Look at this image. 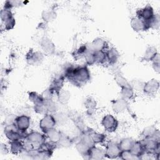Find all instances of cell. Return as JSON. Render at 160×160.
<instances>
[{
    "label": "cell",
    "mask_w": 160,
    "mask_h": 160,
    "mask_svg": "<svg viewBox=\"0 0 160 160\" xmlns=\"http://www.w3.org/2000/svg\"><path fill=\"white\" fill-rule=\"evenodd\" d=\"M91 79V73L87 66H75L71 77L68 79L72 84L81 86Z\"/></svg>",
    "instance_id": "1"
},
{
    "label": "cell",
    "mask_w": 160,
    "mask_h": 160,
    "mask_svg": "<svg viewBox=\"0 0 160 160\" xmlns=\"http://www.w3.org/2000/svg\"><path fill=\"white\" fill-rule=\"evenodd\" d=\"M57 148L56 144L46 141L37 148L38 152L36 159H49L52 156L54 150Z\"/></svg>",
    "instance_id": "2"
},
{
    "label": "cell",
    "mask_w": 160,
    "mask_h": 160,
    "mask_svg": "<svg viewBox=\"0 0 160 160\" xmlns=\"http://www.w3.org/2000/svg\"><path fill=\"white\" fill-rule=\"evenodd\" d=\"M0 19L4 30H11L15 26L16 20L11 9L2 8L0 11Z\"/></svg>",
    "instance_id": "3"
},
{
    "label": "cell",
    "mask_w": 160,
    "mask_h": 160,
    "mask_svg": "<svg viewBox=\"0 0 160 160\" xmlns=\"http://www.w3.org/2000/svg\"><path fill=\"white\" fill-rule=\"evenodd\" d=\"M101 124L106 132H114L118 128L119 121L113 115L108 114L103 116Z\"/></svg>",
    "instance_id": "4"
},
{
    "label": "cell",
    "mask_w": 160,
    "mask_h": 160,
    "mask_svg": "<svg viewBox=\"0 0 160 160\" xmlns=\"http://www.w3.org/2000/svg\"><path fill=\"white\" fill-rule=\"evenodd\" d=\"M4 134L9 141L24 140L26 135V134L18 131L15 127L14 123L6 126V127L4 128Z\"/></svg>",
    "instance_id": "5"
},
{
    "label": "cell",
    "mask_w": 160,
    "mask_h": 160,
    "mask_svg": "<svg viewBox=\"0 0 160 160\" xmlns=\"http://www.w3.org/2000/svg\"><path fill=\"white\" fill-rule=\"evenodd\" d=\"M56 124L54 115L51 113H48L44 115L39 122V128L44 134L49 130L54 128Z\"/></svg>",
    "instance_id": "6"
},
{
    "label": "cell",
    "mask_w": 160,
    "mask_h": 160,
    "mask_svg": "<svg viewBox=\"0 0 160 160\" xmlns=\"http://www.w3.org/2000/svg\"><path fill=\"white\" fill-rule=\"evenodd\" d=\"M47 138L44 133L38 131H31L26 134L24 140L29 142L34 148H38L42 143L45 142Z\"/></svg>",
    "instance_id": "7"
},
{
    "label": "cell",
    "mask_w": 160,
    "mask_h": 160,
    "mask_svg": "<svg viewBox=\"0 0 160 160\" xmlns=\"http://www.w3.org/2000/svg\"><path fill=\"white\" fill-rule=\"evenodd\" d=\"M14 124L18 131L26 133L31 125V118L24 114L19 115L15 117Z\"/></svg>",
    "instance_id": "8"
},
{
    "label": "cell",
    "mask_w": 160,
    "mask_h": 160,
    "mask_svg": "<svg viewBox=\"0 0 160 160\" xmlns=\"http://www.w3.org/2000/svg\"><path fill=\"white\" fill-rule=\"evenodd\" d=\"M44 58V54L39 51H34L31 49L26 54V60L28 64L38 66L42 63Z\"/></svg>",
    "instance_id": "9"
},
{
    "label": "cell",
    "mask_w": 160,
    "mask_h": 160,
    "mask_svg": "<svg viewBox=\"0 0 160 160\" xmlns=\"http://www.w3.org/2000/svg\"><path fill=\"white\" fill-rule=\"evenodd\" d=\"M144 151L154 152L157 154H160V142L152 138H143L140 140Z\"/></svg>",
    "instance_id": "10"
},
{
    "label": "cell",
    "mask_w": 160,
    "mask_h": 160,
    "mask_svg": "<svg viewBox=\"0 0 160 160\" xmlns=\"http://www.w3.org/2000/svg\"><path fill=\"white\" fill-rule=\"evenodd\" d=\"M154 15L155 13L154 9L149 4H147L145 7L141 8L140 9H138L136 11V17L141 19L144 22L148 23V24L149 22L154 18Z\"/></svg>",
    "instance_id": "11"
},
{
    "label": "cell",
    "mask_w": 160,
    "mask_h": 160,
    "mask_svg": "<svg viewBox=\"0 0 160 160\" xmlns=\"http://www.w3.org/2000/svg\"><path fill=\"white\" fill-rule=\"evenodd\" d=\"M105 158L108 159L119 158L121 150L118 143L110 142L107 144L105 148Z\"/></svg>",
    "instance_id": "12"
},
{
    "label": "cell",
    "mask_w": 160,
    "mask_h": 160,
    "mask_svg": "<svg viewBox=\"0 0 160 160\" xmlns=\"http://www.w3.org/2000/svg\"><path fill=\"white\" fill-rule=\"evenodd\" d=\"M159 89V82L156 79H151L144 82L142 91L148 96L154 95Z\"/></svg>",
    "instance_id": "13"
},
{
    "label": "cell",
    "mask_w": 160,
    "mask_h": 160,
    "mask_svg": "<svg viewBox=\"0 0 160 160\" xmlns=\"http://www.w3.org/2000/svg\"><path fill=\"white\" fill-rule=\"evenodd\" d=\"M40 46L43 52L47 55H52L55 53L56 46L52 41L48 37H43L40 41Z\"/></svg>",
    "instance_id": "14"
},
{
    "label": "cell",
    "mask_w": 160,
    "mask_h": 160,
    "mask_svg": "<svg viewBox=\"0 0 160 160\" xmlns=\"http://www.w3.org/2000/svg\"><path fill=\"white\" fill-rule=\"evenodd\" d=\"M112 109L115 113H121L129 109V103L128 100L120 98L111 101Z\"/></svg>",
    "instance_id": "15"
},
{
    "label": "cell",
    "mask_w": 160,
    "mask_h": 160,
    "mask_svg": "<svg viewBox=\"0 0 160 160\" xmlns=\"http://www.w3.org/2000/svg\"><path fill=\"white\" fill-rule=\"evenodd\" d=\"M88 46V49L93 52L106 51L108 49V43L105 40L101 38L94 39Z\"/></svg>",
    "instance_id": "16"
},
{
    "label": "cell",
    "mask_w": 160,
    "mask_h": 160,
    "mask_svg": "<svg viewBox=\"0 0 160 160\" xmlns=\"http://www.w3.org/2000/svg\"><path fill=\"white\" fill-rule=\"evenodd\" d=\"M65 77L63 74H58L56 75L52 79L49 88L54 91V94L57 95V94L62 89Z\"/></svg>",
    "instance_id": "17"
},
{
    "label": "cell",
    "mask_w": 160,
    "mask_h": 160,
    "mask_svg": "<svg viewBox=\"0 0 160 160\" xmlns=\"http://www.w3.org/2000/svg\"><path fill=\"white\" fill-rule=\"evenodd\" d=\"M85 131L89 134L91 140L94 145L98 144H102L104 142H105L106 139V134L103 133L98 132L91 128H88L87 129H85Z\"/></svg>",
    "instance_id": "18"
},
{
    "label": "cell",
    "mask_w": 160,
    "mask_h": 160,
    "mask_svg": "<svg viewBox=\"0 0 160 160\" xmlns=\"http://www.w3.org/2000/svg\"><path fill=\"white\" fill-rule=\"evenodd\" d=\"M130 24L132 29L136 32L144 31L149 29L148 23L144 22L143 20L136 16L131 19Z\"/></svg>",
    "instance_id": "19"
},
{
    "label": "cell",
    "mask_w": 160,
    "mask_h": 160,
    "mask_svg": "<svg viewBox=\"0 0 160 160\" xmlns=\"http://www.w3.org/2000/svg\"><path fill=\"white\" fill-rule=\"evenodd\" d=\"M105 158V150L101 148L93 145L90 148L88 159L100 160Z\"/></svg>",
    "instance_id": "20"
},
{
    "label": "cell",
    "mask_w": 160,
    "mask_h": 160,
    "mask_svg": "<svg viewBox=\"0 0 160 160\" xmlns=\"http://www.w3.org/2000/svg\"><path fill=\"white\" fill-rule=\"evenodd\" d=\"M91 146L84 142L81 139H78V140L75 143V148L77 151L82 156L88 158V156L89 154V151Z\"/></svg>",
    "instance_id": "21"
},
{
    "label": "cell",
    "mask_w": 160,
    "mask_h": 160,
    "mask_svg": "<svg viewBox=\"0 0 160 160\" xmlns=\"http://www.w3.org/2000/svg\"><path fill=\"white\" fill-rule=\"evenodd\" d=\"M107 62L109 65H113L117 62L119 58V53L114 48H108L106 51Z\"/></svg>",
    "instance_id": "22"
},
{
    "label": "cell",
    "mask_w": 160,
    "mask_h": 160,
    "mask_svg": "<svg viewBox=\"0 0 160 160\" xmlns=\"http://www.w3.org/2000/svg\"><path fill=\"white\" fill-rule=\"evenodd\" d=\"M24 149V142L22 140L9 141V151L14 155H19Z\"/></svg>",
    "instance_id": "23"
},
{
    "label": "cell",
    "mask_w": 160,
    "mask_h": 160,
    "mask_svg": "<svg viewBox=\"0 0 160 160\" xmlns=\"http://www.w3.org/2000/svg\"><path fill=\"white\" fill-rule=\"evenodd\" d=\"M62 132L60 131H58V129L54 128H52L48 131H47L45 133V135L47 138V139L49 140V141L56 144L58 142L59 140L60 139V138L62 135Z\"/></svg>",
    "instance_id": "24"
},
{
    "label": "cell",
    "mask_w": 160,
    "mask_h": 160,
    "mask_svg": "<svg viewBox=\"0 0 160 160\" xmlns=\"http://www.w3.org/2000/svg\"><path fill=\"white\" fill-rule=\"evenodd\" d=\"M158 54L159 53L156 48L154 46H149L145 51L142 56V59L146 61H152Z\"/></svg>",
    "instance_id": "25"
},
{
    "label": "cell",
    "mask_w": 160,
    "mask_h": 160,
    "mask_svg": "<svg viewBox=\"0 0 160 160\" xmlns=\"http://www.w3.org/2000/svg\"><path fill=\"white\" fill-rule=\"evenodd\" d=\"M120 94L121 96V98L126 100H132L134 98L135 96L134 90L132 88L130 84L121 88Z\"/></svg>",
    "instance_id": "26"
},
{
    "label": "cell",
    "mask_w": 160,
    "mask_h": 160,
    "mask_svg": "<svg viewBox=\"0 0 160 160\" xmlns=\"http://www.w3.org/2000/svg\"><path fill=\"white\" fill-rule=\"evenodd\" d=\"M74 140L71 139L69 136L65 134L64 133H62V135L57 143V147L60 148H69L73 144Z\"/></svg>",
    "instance_id": "27"
},
{
    "label": "cell",
    "mask_w": 160,
    "mask_h": 160,
    "mask_svg": "<svg viewBox=\"0 0 160 160\" xmlns=\"http://www.w3.org/2000/svg\"><path fill=\"white\" fill-rule=\"evenodd\" d=\"M134 140L131 138H125L122 139L119 142V146L122 151H130L133 144Z\"/></svg>",
    "instance_id": "28"
},
{
    "label": "cell",
    "mask_w": 160,
    "mask_h": 160,
    "mask_svg": "<svg viewBox=\"0 0 160 160\" xmlns=\"http://www.w3.org/2000/svg\"><path fill=\"white\" fill-rule=\"evenodd\" d=\"M159 130L156 128L154 125H151L146 127L143 129L141 132V136L143 137V138H154L155 136V134Z\"/></svg>",
    "instance_id": "29"
},
{
    "label": "cell",
    "mask_w": 160,
    "mask_h": 160,
    "mask_svg": "<svg viewBox=\"0 0 160 160\" xmlns=\"http://www.w3.org/2000/svg\"><path fill=\"white\" fill-rule=\"evenodd\" d=\"M57 14L54 9L44 10L42 12L41 18L45 22H49L54 21L56 18Z\"/></svg>",
    "instance_id": "30"
},
{
    "label": "cell",
    "mask_w": 160,
    "mask_h": 160,
    "mask_svg": "<svg viewBox=\"0 0 160 160\" xmlns=\"http://www.w3.org/2000/svg\"><path fill=\"white\" fill-rule=\"evenodd\" d=\"M130 151L134 155L138 157L139 159V157L144 151V149L140 141H134Z\"/></svg>",
    "instance_id": "31"
},
{
    "label": "cell",
    "mask_w": 160,
    "mask_h": 160,
    "mask_svg": "<svg viewBox=\"0 0 160 160\" xmlns=\"http://www.w3.org/2000/svg\"><path fill=\"white\" fill-rule=\"evenodd\" d=\"M57 97L59 102L62 104H66L71 98L70 92L66 89H61L58 94Z\"/></svg>",
    "instance_id": "32"
},
{
    "label": "cell",
    "mask_w": 160,
    "mask_h": 160,
    "mask_svg": "<svg viewBox=\"0 0 160 160\" xmlns=\"http://www.w3.org/2000/svg\"><path fill=\"white\" fill-rule=\"evenodd\" d=\"M85 108H86L87 112L90 115L94 112L96 111L97 103L96 101L92 98H88L86 99L84 102Z\"/></svg>",
    "instance_id": "33"
},
{
    "label": "cell",
    "mask_w": 160,
    "mask_h": 160,
    "mask_svg": "<svg viewBox=\"0 0 160 160\" xmlns=\"http://www.w3.org/2000/svg\"><path fill=\"white\" fill-rule=\"evenodd\" d=\"M88 51V46L86 44H82L74 51L72 56L75 59H79L84 58Z\"/></svg>",
    "instance_id": "34"
},
{
    "label": "cell",
    "mask_w": 160,
    "mask_h": 160,
    "mask_svg": "<svg viewBox=\"0 0 160 160\" xmlns=\"http://www.w3.org/2000/svg\"><path fill=\"white\" fill-rule=\"evenodd\" d=\"M54 115V117L56 119V124H59L61 126H62L65 124L68 119V115L62 112H56L55 113L52 114Z\"/></svg>",
    "instance_id": "35"
},
{
    "label": "cell",
    "mask_w": 160,
    "mask_h": 160,
    "mask_svg": "<svg viewBox=\"0 0 160 160\" xmlns=\"http://www.w3.org/2000/svg\"><path fill=\"white\" fill-rule=\"evenodd\" d=\"M114 80H115L116 84L121 88L129 85V82L126 80V79L119 72H117L114 74Z\"/></svg>",
    "instance_id": "36"
},
{
    "label": "cell",
    "mask_w": 160,
    "mask_h": 160,
    "mask_svg": "<svg viewBox=\"0 0 160 160\" xmlns=\"http://www.w3.org/2000/svg\"><path fill=\"white\" fill-rule=\"evenodd\" d=\"M96 64H104L107 62L106 54L105 51H101L98 52H94Z\"/></svg>",
    "instance_id": "37"
},
{
    "label": "cell",
    "mask_w": 160,
    "mask_h": 160,
    "mask_svg": "<svg viewBox=\"0 0 160 160\" xmlns=\"http://www.w3.org/2000/svg\"><path fill=\"white\" fill-rule=\"evenodd\" d=\"M28 98L31 102L33 103V104H36L41 102H43L44 100L41 94H39L35 91L29 92L28 94Z\"/></svg>",
    "instance_id": "38"
},
{
    "label": "cell",
    "mask_w": 160,
    "mask_h": 160,
    "mask_svg": "<svg viewBox=\"0 0 160 160\" xmlns=\"http://www.w3.org/2000/svg\"><path fill=\"white\" fill-rule=\"evenodd\" d=\"M44 102L46 106L48 113L54 114L58 111V105L52 99L44 100Z\"/></svg>",
    "instance_id": "39"
},
{
    "label": "cell",
    "mask_w": 160,
    "mask_h": 160,
    "mask_svg": "<svg viewBox=\"0 0 160 160\" xmlns=\"http://www.w3.org/2000/svg\"><path fill=\"white\" fill-rule=\"evenodd\" d=\"M34 110L37 114H39L42 115H45L46 114L48 113V111L47 110L46 106L44 101L34 104Z\"/></svg>",
    "instance_id": "40"
},
{
    "label": "cell",
    "mask_w": 160,
    "mask_h": 160,
    "mask_svg": "<svg viewBox=\"0 0 160 160\" xmlns=\"http://www.w3.org/2000/svg\"><path fill=\"white\" fill-rule=\"evenodd\" d=\"M84 58L85 59V61L87 65L92 66L96 64V59H95V54L94 52L90 51L88 49L86 54H85Z\"/></svg>",
    "instance_id": "41"
},
{
    "label": "cell",
    "mask_w": 160,
    "mask_h": 160,
    "mask_svg": "<svg viewBox=\"0 0 160 160\" xmlns=\"http://www.w3.org/2000/svg\"><path fill=\"white\" fill-rule=\"evenodd\" d=\"M123 160H136L139 159V158L134 155L131 151H122L121 152L119 158Z\"/></svg>",
    "instance_id": "42"
},
{
    "label": "cell",
    "mask_w": 160,
    "mask_h": 160,
    "mask_svg": "<svg viewBox=\"0 0 160 160\" xmlns=\"http://www.w3.org/2000/svg\"><path fill=\"white\" fill-rule=\"evenodd\" d=\"M160 24V18L159 15L158 14H155L154 18L152 19V20L149 22V28L150 29H158L159 28Z\"/></svg>",
    "instance_id": "43"
},
{
    "label": "cell",
    "mask_w": 160,
    "mask_h": 160,
    "mask_svg": "<svg viewBox=\"0 0 160 160\" xmlns=\"http://www.w3.org/2000/svg\"><path fill=\"white\" fill-rule=\"evenodd\" d=\"M144 82H142L138 79H134L129 82V84L135 91H142Z\"/></svg>",
    "instance_id": "44"
},
{
    "label": "cell",
    "mask_w": 160,
    "mask_h": 160,
    "mask_svg": "<svg viewBox=\"0 0 160 160\" xmlns=\"http://www.w3.org/2000/svg\"><path fill=\"white\" fill-rule=\"evenodd\" d=\"M54 94V91L49 87L46 89H45L41 94V96L43 100H50L52 99V97Z\"/></svg>",
    "instance_id": "45"
},
{
    "label": "cell",
    "mask_w": 160,
    "mask_h": 160,
    "mask_svg": "<svg viewBox=\"0 0 160 160\" xmlns=\"http://www.w3.org/2000/svg\"><path fill=\"white\" fill-rule=\"evenodd\" d=\"M21 1H16V0L6 1H5L3 8L11 10L12 8H13L14 7L19 6V5H21Z\"/></svg>",
    "instance_id": "46"
},
{
    "label": "cell",
    "mask_w": 160,
    "mask_h": 160,
    "mask_svg": "<svg viewBox=\"0 0 160 160\" xmlns=\"http://www.w3.org/2000/svg\"><path fill=\"white\" fill-rule=\"evenodd\" d=\"M152 66L155 72L159 73L160 71V63H159V54H158L152 61Z\"/></svg>",
    "instance_id": "47"
},
{
    "label": "cell",
    "mask_w": 160,
    "mask_h": 160,
    "mask_svg": "<svg viewBox=\"0 0 160 160\" xmlns=\"http://www.w3.org/2000/svg\"><path fill=\"white\" fill-rule=\"evenodd\" d=\"M0 151H1V154L2 155H6L7 154L9 153V149H8V148L7 147V146L4 144V143H1V146H0Z\"/></svg>",
    "instance_id": "48"
}]
</instances>
